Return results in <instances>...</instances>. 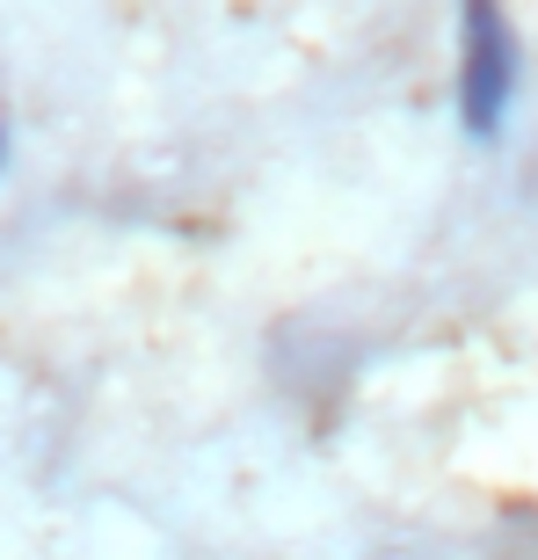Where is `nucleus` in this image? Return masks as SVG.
<instances>
[{
  "mask_svg": "<svg viewBox=\"0 0 538 560\" xmlns=\"http://www.w3.org/2000/svg\"><path fill=\"white\" fill-rule=\"evenodd\" d=\"M458 131L473 145H495L517 117V88H524V44L510 30L502 0H458Z\"/></svg>",
  "mask_w": 538,
  "mask_h": 560,
  "instance_id": "nucleus-1",
  "label": "nucleus"
},
{
  "mask_svg": "<svg viewBox=\"0 0 538 560\" xmlns=\"http://www.w3.org/2000/svg\"><path fill=\"white\" fill-rule=\"evenodd\" d=\"M8 153H15V131L0 125V175H8Z\"/></svg>",
  "mask_w": 538,
  "mask_h": 560,
  "instance_id": "nucleus-2",
  "label": "nucleus"
}]
</instances>
